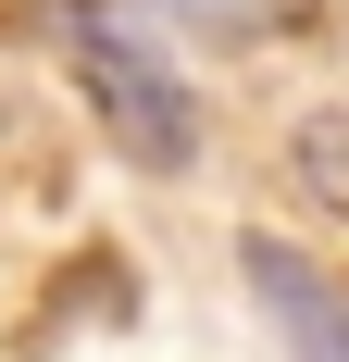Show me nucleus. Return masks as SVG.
Wrapping results in <instances>:
<instances>
[{
  "label": "nucleus",
  "mask_w": 349,
  "mask_h": 362,
  "mask_svg": "<svg viewBox=\"0 0 349 362\" xmlns=\"http://www.w3.org/2000/svg\"><path fill=\"white\" fill-rule=\"evenodd\" d=\"M37 37L75 63V88L100 100V125L138 150L150 175H187V163H200V88H187L112 0H37Z\"/></svg>",
  "instance_id": "1"
},
{
  "label": "nucleus",
  "mask_w": 349,
  "mask_h": 362,
  "mask_svg": "<svg viewBox=\"0 0 349 362\" xmlns=\"http://www.w3.org/2000/svg\"><path fill=\"white\" fill-rule=\"evenodd\" d=\"M237 275H249V300L275 313V337H287L300 362H349V275H324V262L287 250V238H249Z\"/></svg>",
  "instance_id": "2"
},
{
  "label": "nucleus",
  "mask_w": 349,
  "mask_h": 362,
  "mask_svg": "<svg viewBox=\"0 0 349 362\" xmlns=\"http://www.w3.org/2000/svg\"><path fill=\"white\" fill-rule=\"evenodd\" d=\"M162 13H187V25H212V37H275V25H300L312 0H162Z\"/></svg>",
  "instance_id": "3"
},
{
  "label": "nucleus",
  "mask_w": 349,
  "mask_h": 362,
  "mask_svg": "<svg viewBox=\"0 0 349 362\" xmlns=\"http://www.w3.org/2000/svg\"><path fill=\"white\" fill-rule=\"evenodd\" d=\"M300 187H324V200L349 213V125H337V112H312V125H300Z\"/></svg>",
  "instance_id": "4"
}]
</instances>
